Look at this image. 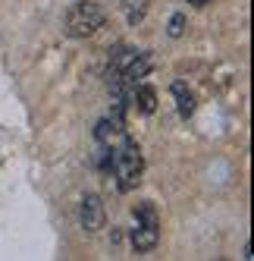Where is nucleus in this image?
Wrapping results in <instances>:
<instances>
[{"instance_id": "7ed1b4c3", "label": "nucleus", "mask_w": 254, "mask_h": 261, "mask_svg": "<svg viewBox=\"0 0 254 261\" xmlns=\"http://www.w3.org/2000/svg\"><path fill=\"white\" fill-rule=\"evenodd\" d=\"M79 223H82V230H88V233L104 230V223H107V211H104L101 195L88 192V195L82 198V204H79Z\"/></svg>"}, {"instance_id": "20e7f679", "label": "nucleus", "mask_w": 254, "mask_h": 261, "mask_svg": "<svg viewBox=\"0 0 254 261\" xmlns=\"http://www.w3.org/2000/svg\"><path fill=\"white\" fill-rule=\"evenodd\" d=\"M157 242H160V220L157 223H141L138 220V227L132 230V249L135 252H154Z\"/></svg>"}, {"instance_id": "39448f33", "label": "nucleus", "mask_w": 254, "mask_h": 261, "mask_svg": "<svg viewBox=\"0 0 254 261\" xmlns=\"http://www.w3.org/2000/svg\"><path fill=\"white\" fill-rule=\"evenodd\" d=\"M132 101L138 107V114H154L157 110V91L151 85L138 82V85H132Z\"/></svg>"}, {"instance_id": "f257e3e1", "label": "nucleus", "mask_w": 254, "mask_h": 261, "mask_svg": "<svg viewBox=\"0 0 254 261\" xmlns=\"http://www.w3.org/2000/svg\"><path fill=\"white\" fill-rule=\"evenodd\" d=\"M113 170H116V189L119 192H132L141 173H144V158H141V148L132 139H122V145L113 151Z\"/></svg>"}, {"instance_id": "f03ea898", "label": "nucleus", "mask_w": 254, "mask_h": 261, "mask_svg": "<svg viewBox=\"0 0 254 261\" xmlns=\"http://www.w3.org/2000/svg\"><path fill=\"white\" fill-rule=\"evenodd\" d=\"M107 22V13L94 0H79L76 7H69L66 13V35L69 38H91L94 32H101Z\"/></svg>"}, {"instance_id": "0eeeda50", "label": "nucleus", "mask_w": 254, "mask_h": 261, "mask_svg": "<svg viewBox=\"0 0 254 261\" xmlns=\"http://www.w3.org/2000/svg\"><path fill=\"white\" fill-rule=\"evenodd\" d=\"M182 29H185V16L176 13L173 19H170V35H173V38H179V35H182Z\"/></svg>"}, {"instance_id": "6e6552de", "label": "nucleus", "mask_w": 254, "mask_h": 261, "mask_svg": "<svg viewBox=\"0 0 254 261\" xmlns=\"http://www.w3.org/2000/svg\"><path fill=\"white\" fill-rule=\"evenodd\" d=\"M188 4H192V7H207L210 0H188Z\"/></svg>"}, {"instance_id": "423d86ee", "label": "nucleus", "mask_w": 254, "mask_h": 261, "mask_svg": "<svg viewBox=\"0 0 254 261\" xmlns=\"http://www.w3.org/2000/svg\"><path fill=\"white\" fill-rule=\"evenodd\" d=\"M173 98H176V110H179V117L188 120L195 114V95L188 91L185 82H173Z\"/></svg>"}]
</instances>
